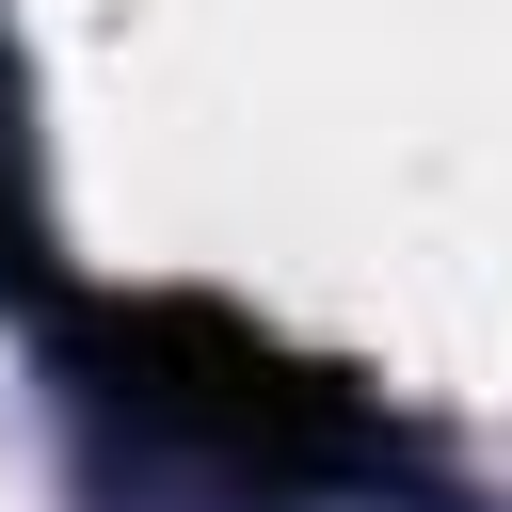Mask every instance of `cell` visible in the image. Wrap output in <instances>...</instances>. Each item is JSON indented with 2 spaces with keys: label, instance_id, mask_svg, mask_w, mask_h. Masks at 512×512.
I'll return each instance as SVG.
<instances>
[{
  "label": "cell",
  "instance_id": "cell-1",
  "mask_svg": "<svg viewBox=\"0 0 512 512\" xmlns=\"http://www.w3.org/2000/svg\"><path fill=\"white\" fill-rule=\"evenodd\" d=\"M112 400H144V416H176L192 448H224V464H256V480H320V464H368L384 448V416L368 400H336L320 368H288L272 336H240L224 304H128L112 320Z\"/></svg>",
  "mask_w": 512,
  "mask_h": 512
}]
</instances>
